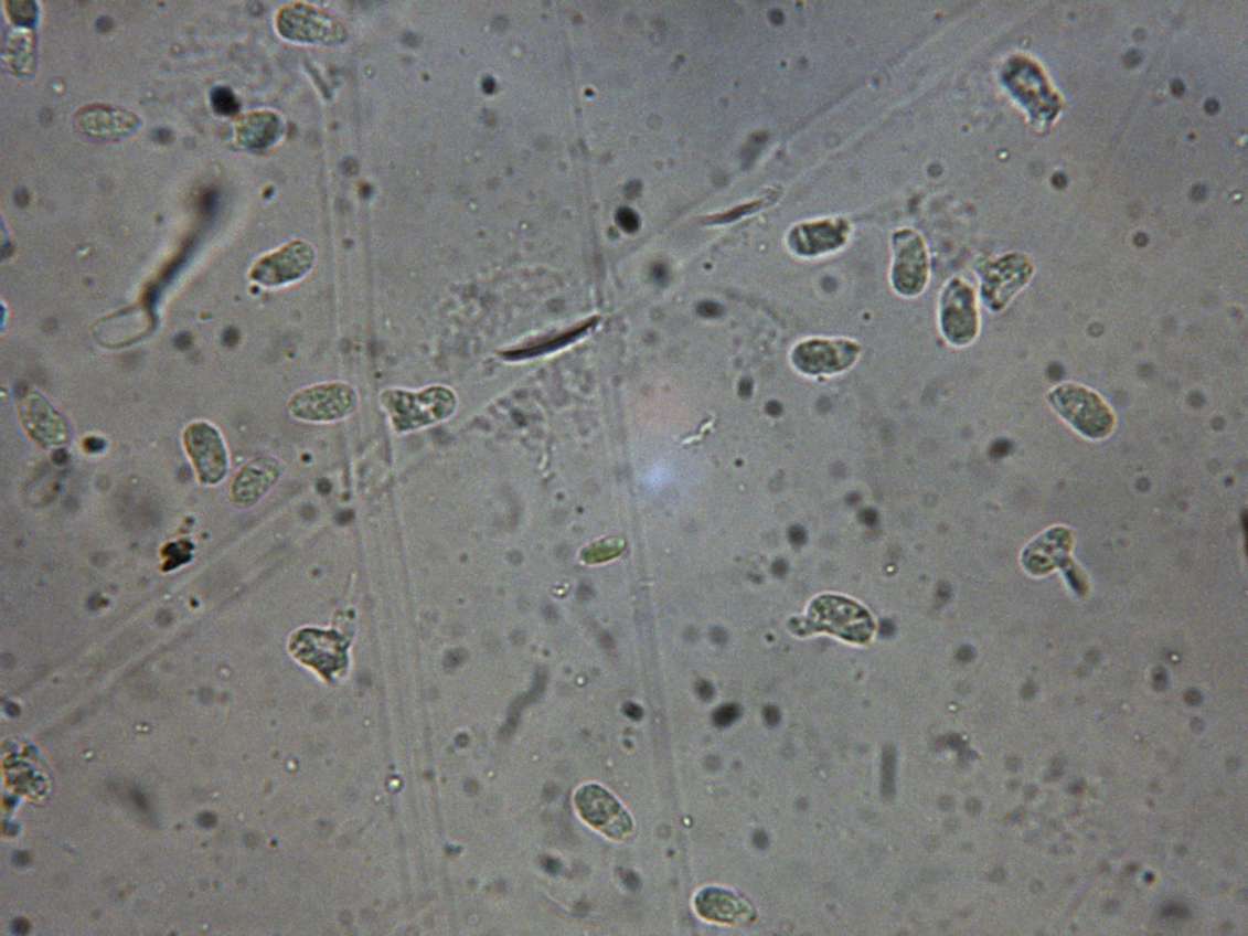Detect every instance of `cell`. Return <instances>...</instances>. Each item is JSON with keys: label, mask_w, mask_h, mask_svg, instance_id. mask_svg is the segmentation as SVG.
<instances>
[{"label": "cell", "mask_w": 1248, "mask_h": 936, "mask_svg": "<svg viewBox=\"0 0 1248 936\" xmlns=\"http://www.w3.org/2000/svg\"><path fill=\"white\" fill-rule=\"evenodd\" d=\"M359 405L360 395L353 384L329 381L298 390L289 397L287 412L299 423L326 425L352 417Z\"/></svg>", "instance_id": "2"}, {"label": "cell", "mask_w": 1248, "mask_h": 936, "mask_svg": "<svg viewBox=\"0 0 1248 936\" xmlns=\"http://www.w3.org/2000/svg\"><path fill=\"white\" fill-rule=\"evenodd\" d=\"M1048 402L1067 424L1090 439L1111 435L1116 417L1099 394L1075 383L1060 384L1048 395Z\"/></svg>", "instance_id": "3"}, {"label": "cell", "mask_w": 1248, "mask_h": 936, "mask_svg": "<svg viewBox=\"0 0 1248 936\" xmlns=\"http://www.w3.org/2000/svg\"><path fill=\"white\" fill-rule=\"evenodd\" d=\"M183 444L203 485L214 486L223 481L228 471V455L216 427L196 421L185 428Z\"/></svg>", "instance_id": "5"}, {"label": "cell", "mask_w": 1248, "mask_h": 936, "mask_svg": "<svg viewBox=\"0 0 1248 936\" xmlns=\"http://www.w3.org/2000/svg\"><path fill=\"white\" fill-rule=\"evenodd\" d=\"M317 252L309 242L291 241L267 254L250 270L254 283L267 288L296 284L312 270Z\"/></svg>", "instance_id": "4"}, {"label": "cell", "mask_w": 1248, "mask_h": 936, "mask_svg": "<svg viewBox=\"0 0 1248 936\" xmlns=\"http://www.w3.org/2000/svg\"><path fill=\"white\" fill-rule=\"evenodd\" d=\"M888 751L884 753L883 761V787L884 793H894V770H895V755Z\"/></svg>", "instance_id": "19"}, {"label": "cell", "mask_w": 1248, "mask_h": 936, "mask_svg": "<svg viewBox=\"0 0 1248 936\" xmlns=\"http://www.w3.org/2000/svg\"><path fill=\"white\" fill-rule=\"evenodd\" d=\"M277 25L284 36L295 41L335 43L345 39L344 28L320 9L291 4L282 9Z\"/></svg>", "instance_id": "7"}, {"label": "cell", "mask_w": 1248, "mask_h": 936, "mask_svg": "<svg viewBox=\"0 0 1248 936\" xmlns=\"http://www.w3.org/2000/svg\"><path fill=\"white\" fill-rule=\"evenodd\" d=\"M575 805L582 818L605 836L623 840L632 833L631 817L608 790L594 784L583 787L575 795Z\"/></svg>", "instance_id": "6"}, {"label": "cell", "mask_w": 1248, "mask_h": 936, "mask_svg": "<svg viewBox=\"0 0 1248 936\" xmlns=\"http://www.w3.org/2000/svg\"><path fill=\"white\" fill-rule=\"evenodd\" d=\"M945 322L950 339L958 343H970L978 333L979 319L973 291L964 285H953L947 296Z\"/></svg>", "instance_id": "11"}, {"label": "cell", "mask_w": 1248, "mask_h": 936, "mask_svg": "<svg viewBox=\"0 0 1248 936\" xmlns=\"http://www.w3.org/2000/svg\"><path fill=\"white\" fill-rule=\"evenodd\" d=\"M593 321H588L585 325L577 327V329L559 334L557 338L550 339V341H546L545 343H541L538 345L530 347L526 349L509 351L505 357L510 360H520L550 353V351H554L555 349L563 348L568 343L575 342L576 339H578L582 334H585L590 329L594 323Z\"/></svg>", "instance_id": "16"}, {"label": "cell", "mask_w": 1248, "mask_h": 936, "mask_svg": "<svg viewBox=\"0 0 1248 936\" xmlns=\"http://www.w3.org/2000/svg\"><path fill=\"white\" fill-rule=\"evenodd\" d=\"M380 405L392 429L407 435L446 423L458 413L460 401L448 385L435 384L422 390H384Z\"/></svg>", "instance_id": "1"}, {"label": "cell", "mask_w": 1248, "mask_h": 936, "mask_svg": "<svg viewBox=\"0 0 1248 936\" xmlns=\"http://www.w3.org/2000/svg\"><path fill=\"white\" fill-rule=\"evenodd\" d=\"M847 234L844 222L823 221L800 226L792 234L796 248L804 254H818L843 244Z\"/></svg>", "instance_id": "13"}, {"label": "cell", "mask_w": 1248, "mask_h": 936, "mask_svg": "<svg viewBox=\"0 0 1248 936\" xmlns=\"http://www.w3.org/2000/svg\"><path fill=\"white\" fill-rule=\"evenodd\" d=\"M734 720H736V712H734L732 709H723L717 713L716 716V723L718 725H722V727L723 725L730 724Z\"/></svg>", "instance_id": "20"}, {"label": "cell", "mask_w": 1248, "mask_h": 936, "mask_svg": "<svg viewBox=\"0 0 1248 936\" xmlns=\"http://www.w3.org/2000/svg\"><path fill=\"white\" fill-rule=\"evenodd\" d=\"M928 274L925 245L914 232L899 234L896 238V259L894 266L895 284L909 292L921 288Z\"/></svg>", "instance_id": "10"}, {"label": "cell", "mask_w": 1248, "mask_h": 936, "mask_svg": "<svg viewBox=\"0 0 1248 936\" xmlns=\"http://www.w3.org/2000/svg\"><path fill=\"white\" fill-rule=\"evenodd\" d=\"M214 109L223 115L235 114L238 110V102L228 88H215L212 96Z\"/></svg>", "instance_id": "17"}, {"label": "cell", "mask_w": 1248, "mask_h": 936, "mask_svg": "<svg viewBox=\"0 0 1248 936\" xmlns=\"http://www.w3.org/2000/svg\"><path fill=\"white\" fill-rule=\"evenodd\" d=\"M278 132V117L268 111L243 116L237 123L238 142L249 148H264L271 145Z\"/></svg>", "instance_id": "15"}, {"label": "cell", "mask_w": 1248, "mask_h": 936, "mask_svg": "<svg viewBox=\"0 0 1248 936\" xmlns=\"http://www.w3.org/2000/svg\"><path fill=\"white\" fill-rule=\"evenodd\" d=\"M700 915L718 922H736L749 917V907L744 901L721 889H706L695 901Z\"/></svg>", "instance_id": "14"}, {"label": "cell", "mask_w": 1248, "mask_h": 936, "mask_svg": "<svg viewBox=\"0 0 1248 936\" xmlns=\"http://www.w3.org/2000/svg\"><path fill=\"white\" fill-rule=\"evenodd\" d=\"M545 865H546V870L551 871L553 873H555L559 868L558 863L554 860H547Z\"/></svg>", "instance_id": "22"}, {"label": "cell", "mask_w": 1248, "mask_h": 936, "mask_svg": "<svg viewBox=\"0 0 1248 936\" xmlns=\"http://www.w3.org/2000/svg\"><path fill=\"white\" fill-rule=\"evenodd\" d=\"M284 465L273 456L254 459L237 474L231 498L237 507L249 508L258 502L282 476Z\"/></svg>", "instance_id": "9"}, {"label": "cell", "mask_w": 1248, "mask_h": 936, "mask_svg": "<svg viewBox=\"0 0 1248 936\" xmlns=\"http://www.w3.org/2000/svg\"><path fill=\"white\" fill-rule=\"evenodd\" d=\"M1105 908L1107 912H1110V914H1114V912L1119 910V904L1117 901H1107Z\"/></svg>", "instance_id": "21"}, {"label": "cell", "mask_w": 1248, "mask_h": 936, "mask_svg": "<svg viewBox=\"0 0 1248 936\" xmlns=\"http://www.w3.org/2000/svg\"><path fill=\"white\" fill-rule=\"evenodd\" d=\"M8 13L19 25H30L36 18V7L32 2H10Z\"/></svg>", "instance_id": "18"}, {"label": "cell", "mask_w": 1248, "mask_h": 936, "mask_svg": "<svg viewBox=\"0 0 1248 936\" xmlns=\"http://www.w3.org/2000/svg\"><path fill=\"white\" fill-rule=\"evenodd\" d=\"M20 418L29 436L44 449L63 446L67 442L65 419L38 392H30L20 402Z\"/></svg>", "instance_id": "8"}, {"label": "cell", "mask_w": 1248, "mask_h": 936, "mask_svg": "<svg viewBox=\"0 0 1248 936\" xmlns=\"http://www.w3.org/2000/svg\"><path fill=\"white\" fill-rule=\"evenodd\" d=\"M78 124L86 134L109 138L134 131L137 119L126 111L109 107H89L78 115Z\"/></svg>", "instance_id": "12"}]
</instances>
